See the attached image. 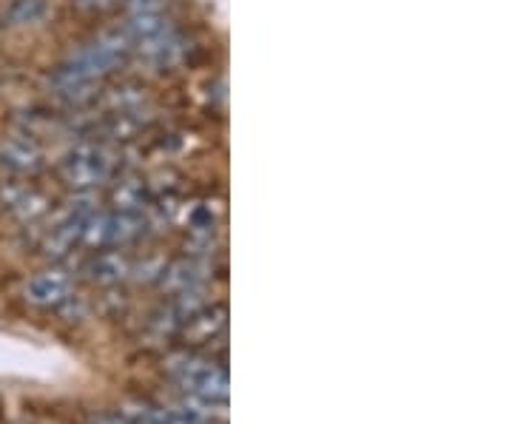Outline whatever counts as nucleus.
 Instances as JSON below:
<instances>
[{
  "label": "nucleus",
  "instance_id": "f257e3e1",
  "mask_svg": "<svg viewBox=\"0 0 512 424\" xmlns=\"http://www.w3.org/2000/svg\"><path fill=\"white\" fill-rule=\"evenodd\" d=\"M163 373L185 390L191 399H197L202 405H225L228 402V370L217 365L211 356H202L197 351H174L163 359Z\"/></svg>",
  "mask_w": 512,
  "mask_h": 424
},
{
  "label": "nucleus",
  "instance_id": "f03ea898",
  "mask_svg": "<svg viewBox=\"0 0 512 424\" xmlns=\"http://www.w3.org/2000/svg\"><path fill=\"white\" fill-rule=\"evenodd\" d=\"M117 171L114 163V148L100 143L97 137L94 140H77L60 160L57 174L60 180L74 188V191H92L97 185L109 183Z\"/></svg>",
  "mask_w": 512,
  "mask_h": 424
},
{
  "label": "nucleus",
  "instance_id": "7ed1b4c3",
  "mask_svg": "<svg viewBox=\"0 0 512 424\" xmlns=\"http://www.w3.org/2000/svg\"><path fill=\"white\" fill-rule=\"evenodd\" d=\"M151 222L146 211H94L92 217L83 225V237L80 245L89 248H128L134 242H140L148 234Z\"/></svg>",
  "mask_w": 512,
  "mask_h": 424
},
{
  "label": "nucleus",
  "instance_id": "20e7f679",
  "mask_svg": "<svg viewBox=\"0 0 512 424\" xmlns=\"http://www.w3.org/2000/svg\"><path fill=\"white\" fill-rule=\"evenodd\" d=\"M134 43L128 40V35L123 32V26L117 29H109V32H100V35L83 43L80 49H74L72 55L66 57L69 63H74L80 72H86L94 80H103L106 74H111L114 69H120L126 63V57L131 55Z\"/></svg>",
  "mask_w": 512,
  "mask_h": 424
},
{
  "label": "nucleus",
  "instance_id": "39448f33",
  "mask_svg": "<svg viewBox=\"0 0 512 424\" xmlns=\"http://www.w3.org/2000/svg\"><path fill=\"white\" fill-rule=\"evenodd\" d=\"M46 92L66 111L89 109L100 94V80H94L86 72H80L74 63L63 60L46 74Z\"/></svg>",
  "mask_w": 512,
  "mask_h": 424
},
{
  "label": "nucleus",
  "instance_id": "423d86ee",
  "mask_svg": "<svg viewBox=\"0 0 512 424\" xmlns=\"http://www.w3.org/2000/svg\"><path fill=\"white\" fill-rule=\"evenodd\" d=\"M49 208H52V200L32 183H23V180L0 183V211L23 228H35L37 222L49 214Z\"/></svg>",
  "mask_w": 512,
  "mask_h": 424
},
{
  "label": "nucleus",
  "instance_id": "0eeeda50",
  "mask_svg": "<svg viewBox=\"0 0 512 424\" xmlns=\"http://www.w3.org/2000/svg\"><path fill=\"white\" fill-rule=\"evenodd\" d=\"M74 285L72 277H69V271H63V268H43V271H37L35 277L26 282V288H23V299H26V305H32L37 311H57L69 296H72Z\"/></svg>",
  "mask_w": 512,
  "mask_h": 424
},
{
  "label": "nucleus",
  "instance_id": "6e6552de",
  "mask_svg": "<svg viewBox=\"0 0 512 424\" xmlns=\"http://www.w3.org/2000/svg\"><path fill=\"white\" fill-rule=\"evenodd\" d=\"M46 166V151L43 146L26 137V134H12L0 140V171L12 177H35L37 171Z\"/></svg>",
  "mask_w": 512,
  "mask_h": 424
},
{
  "label": "nucleus",
  "instance_id": "1a4fd4ad",
  "mask_svg": "<svg viewBox=\"0 0 512 424\" xmlns=\"http://www.w3.org/2000/svg\"><path fill=\"white\" fill-rule=\"evenodd\" d=\"M140 49V55L146 60L151 69H157V72H171V69H177L180 63H185V57L191 52V43H188V37L180 32V29H165L163 35H157L154 40H148L143 46H137Z\"/></svg>",
  "mask_w": 512,
  "mask_h": 424
},
{
  "label": "nucleus",
  "instance_id": "9d476101",
  "mask_svg": "<svg viewBox=\"0 0 512 424\" xmlns=\"http://www.w3.org/2000/svg\"><path fill=\"white\" fill-rule=\"evenodd\" d=\"M134 259L128 257L123 248H100V254L86 259L83 265V279L97 288H114L131 277Z\"/></svg>",
  "mask_w": 512,
  "mask_h": 424
},
{
  "label": "nucleus",
  "instance_id": "9b49d317",
  "mask_svg": "<svg viewBox=\"0 0 512 424\" xmlns=\"http://www.w3.org/2000/svg\"><path fill=\"white\" fill-rule=\"evenodd\" d=\"M208 282V265L200 257H180L165 262L163 274L157 279V285L168 296L188 294V291H202V285Z\"/></svg>",
  "mask_w": 512,
  "mask_h": 424
},
{
  "label": "nucleus",
  "instance_id": "f8f14e48",
  "mask_svg": "<svg viewBox=\"0 0 512 424\" xmlns=\"http://www.w3.org/2000/svg\"><path fill=\"white\" fill-rule=\"evenodd\" d=\"M228 331V308L222 302H211L202 305L197 314L191 316L183 325L180 336L185 339V345H208V342H222Z\"/></svg>",
  "mask_w": 512,
  "mask_h": 424
},
{
  "label": "nucleus",
  "instance_id": "ddd939ff",
  "mask_svg": "<svg viewBox=\"0 0 512 424\" xmlns=\"http://www.w3.org/2000/svg\"><path fill=\"white\" fill-rule=\"evenodd\" d=\"M165 29H171V18L165 9H143V12H128L126 23H123V32L128 40L137 46H143L148 40H154L157 35H163Z\"/></svg>",
  "mask_w": 512,
  "mask_h": 424
},
{
  "label": "nucleus",
  "instance_id": "4468645a",
  "mask_svg": "<svg viewBox=\"0 0 512 424\" xmlns=\"http://www.w3.org/2000/svg\"><path fill=\"white\" fill-rule=\"evenodd\" d=\"M52 0H12L6 9H3V29H35L43 20L52 15Z\"/></svg>",
  "mask_w": 512,
  "mask_h": 424
},
{
  "label": "nucleus",
  "instance_id": "2eb2a0df",
  "mask_svg": "<svg viewBox=\"0 0 512 424\" xmlns=\"http://www.w3.org/2000/svg\"><path fill=\"white\" fill-rule=\"evenodd\" d=\"M148 200V180L143 177H123L111 188V208L117 211H146Z\"/></svg>",
  "mask_w": 512,
  "mask_h": 424
},
{
  "label": "nucleus",
  "instance_id": "dca6fc26",
  "mask_svg": "<svg viewBox=\"0 0 512 424\" xmlns=\"http://www.w3.org/2000/svg\"><path fill=\"white\" fill-rule=\"evenodd\" d=\"M148 106L146 86L140 83H120L117 89L109 92V109L111 114H140Z\"/></svg>",
  "mask_w": 512,
  "mask_h": 424
},
{
  "label": "nucleus",
  "instance_id": "f3484780",
  "mask_svg": "<svg viewBox=\"0 0 512 424\" xmlns=\"http://www.w3.org/2000/svg\"><path fill=\"white\" fill-rule=\"evenodd\" d=\"M117 3H123V0H74V6L80 12H106V9L117 6Z\"/></svg>",
  "mask_w": 512,
  "mask_h": 424
},
{
  "label": "nucleus",
  "instance_id": "a211bd4d",
  "mask_svg": "<svg viewBox=\"0 0 512 424\" xmlns=\"http://www.w3.org/2000/svg\"><path fill=\"white\" fill-rule=\"evenodd\" d=\"M89 424H134L128 416H123V413H111V410H106V413H94L92 419H89Z\"/></svg>",
  "mask_w": 512,
  "mask_h": 424
}]
</instances>
